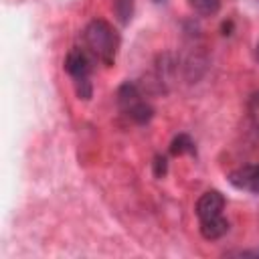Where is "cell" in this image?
Segmentation results:
<instances>
[{
  "mask_svg": "<svg viewBox=\"0 0 259 259\" xmlns=\"http://www.w3.org/2000/svg\"><path fill=\"white\" fill-rule=\"evenodd\" d=\"M255 59H257V63H259V42H257V49H255Z\"/></svg>",
  "mask_w": 259,
  "mask_h": 259,
  "instance_id": "11",
  "label": "cell"
},
{
  "mask_svg": "<svg viewBox=\"0 0 259 259\" xmlns=\"http://www.w3.org/2000/svg\"><path fill=\"white\" fill-rule=\"evenodd\" d=\"M154 2H160V0H154Z\"/></svg>",
  "mask_w": 259,
  "mask_h": 259,
  "instance_id": "12",
  "label": "cell"
},
{
  "mask_svg": "<svg viewBox=\"0 0 259 259\" xmlns=\"http://www.w3.org/2000/svg\"><path fill=\"white\" fill-rule=\"evenodd\" d=\"M91 55L83 49H71L67 59H65V71L71 75L73 83H75V91L79 95V99H89L93 89H91Z\"/></svg>",
  "mask_w": 259,
  "mask_h": 259,
  "instance_id": "3",
  "label": "cell"
},
{
  "mask_svg": "<svg viewBox=\"0 0 259 259\" xmlns=\"http://www.w3.org/2000/svg\"><path fill=\"white\" fill-rule=\"evenodd\" d=\"M229 182L239 190L259 194V164H249V166L233 170L229 174Z\"/></svg>",
  "mask_w": 259,
  "mask_h": 259,
  "instance_id": "5",
  "label": "cell"
},
{
  "mask_svg": "<svg viewBox=\"0 0 259 259\" xmlns=\"http://www.w3.org/2000/svg\"><path fill=\"white\" fill-rule=\"evenodd\" d=\"M247 113H249V119H251L253 130L259 134V91L249 97V101H247Z\"/></svg>",
  "mask_w": 259,
  "mask_h": 259,
  "instance_id": "8",
  "label": "cell"
},
{
  "mask_svg": "<svg viewBox=\"0 0 259 259\" xmlns=\"http://www.w3.org/2000/svg\"><path fill=\"white\" fill-rule=\"evenodd\" d=\"M83 42H85V51L93 59L101 61L107 67L113 65L119 49V34L107 20L93 18L83 30Z\"/></svg>",
  "mask_w": 259,
  "mask_h": 259,
  "instance_id": "1",
  "label": "cell"
},
{
  "mask_svg": "<svg viewBox=\"0 0 259 259\" xmlns=\"http://www.w3.org/2000/svg\"><path fill=\"white\" fill-rule=\"evenodd\" d=\"M190 6L200 14H214L221 8V0H190Z\"/></svg>",
  "mask_w": 259,
  "mask_h": 259,
  "instance_id": "9",
  "label": "cell"
},
{
  "mask_svg": "<svg viewBox=\"0 0 259 259\" xmlns=\"http://www.w3.org/2000/svg\"><path fill=\"white\" fill-rule=\"evenodd\" d=\"M117 103H119V109L136 123H146L152 119V105L142 97L140 89L136 83H123L117 91Z\"/></svg>",
  "mask_w": 259,
  "mask_h": 259,
  "instance_id": "4",
  "label": "cell"
},
{
  "mask_svg": "<svg viewBox=\"0 0 259 259\" xmlns=\"http://www.w3.org/2000/svg\"><path fill=\"white\" fill-rule=\"evenodd\" d=\"M225 196L219 190H206L196 202V217L200 233L206 241H217L229 231V221L223 214Z\"/></svg>",
  "mask_w": 259,
  "mask_h": 259,
  "instance_id": "2",
  "label": "cell"
},
{
  "mask_svg": "<svg viewBox=\"0 0 259 259\" xmlns=\"http://www.w3.org/2000/svg\"><path fill=\"white\" fill-rule=\"evenodd\" d=\"M113 10H115V16L119 18V22L125 24L134 12V0H113Z\"/></svg>",
  "mask_w": 259,
  "mask_h": 259,
  "instance_id": "7",
  "label": "cell"
},
{
  "mask_svg": "<svg viewBox=\"0 0 259 259\" xmlns=\"http://www.w3.org/2000/svg\"><path fill=\"white\" fill-rule=\"evenodd\" d=\"M166 172V158H156V176H162Z\"/></svg>",
  "mask_w": 259,
  "mask_h": 259,
  "instance_id": "10",
  "label": "cell"
},
{
  "mask_svg": "<svg viewBox=\"0 0 259 259\" xmlns=\"http://www.w3.org/2000/svg\"><path fill=\"white\" fill-rule=\"evenodd\" d=\"M170 152L174 156H182V154H194V142L186 136V134H180L172 140V146H170Z\"/></svg>",
  "mask_w": 259,
  "mask_h": 259,
  "instance_id": "6",
  "label": "cell"
}]
</instances>
